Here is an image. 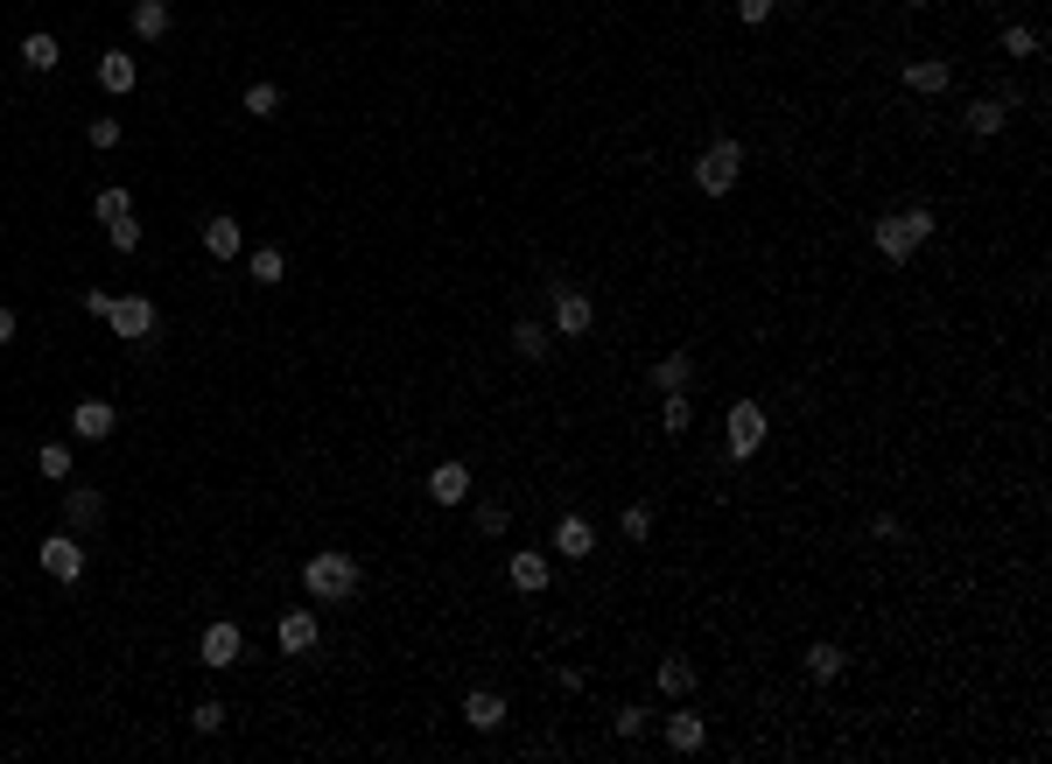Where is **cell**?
I'll list each match as a JSON object with an SVG mask.
<instances>
[{"mask_svg":"<svg viewBox=\"0 0 1052 764\" xmlns=\"http://www.w3.org/2000/svg\"><path fill=\"white\" fill-rule=\"evenodd\" d=\"M358 561L351 554H337V547H323V554H310V561H302V589H310L316 603H344V597H358Z\"/></svg>","mask_w":1052,"mask_h":764,"instance_id":"cell-1","label":"cell"},{"mask_svg":"<svg viewBox=\"0 0 1052 764\" xmlns=\"http://www.w3.org/2000/svg\"><path fill=\"white\" fill-rule=\"evenodd\" d=\"M933 225H941V218H933L926 204H912V211H891V218H877V253L905 266V260H912V253H920V245L933 239Z\"/></svg>","mask_w":1052,"mask_h":764,"instance_id":"cell-2","label":"cell"},{"mask_svg":"<svg viewBox=\"0 0 1052 764\" xmlns=\"http://www.w3.org/2000/svg\"><path fill=\"white\" fill-rule=\"evenodd\" d=\"M737 176H744V148L737 141H709V148H702V162H695V189H702V197H730Z\"/></svg>","mask_w":1052,"mask_h":764,"instance_id":"cell-3","label":"cell"},{"mask_svg":"<svg viewBox=\"0 0 1052 764\" xmlns=\"http://www.w3.org/2000/svg\"><path fill=\"white\" fill-rule=\"evenodd\" d=\"M106 323H112V337H127V343H148L162 316H155V302H148V295H112Z\"/></svg>","mask_w":1052,"mask_h":764,"instance_id":"cell-4","label":"cell"},{"mask_svg":"<svg viewBox=\"0 0 1052 764\" xmlns=\"http://www.w3.org/2000/svg\"><path fill=\"white\" fill-rule=\"evenodd\" d=\"M723 443H730V463H751L764 449V407L758 400H737L730 407V435H723Z\"/></svg>","mask_w":1052,"mask_h":764,"instance_id":"cell-5","label":"cell"},{"mask_svg":"<svg viewBox=\"0 0 1052 764\" xmlns=\"http://www.w3.org/2000/svg\"><path fill=\"white\" fill-rule=\"evenodd\" d=\"M239 653H246L239 624H232V618H210V624H204V639H197V659L210 666V674H225V666H232Z\"/></svg>","mask_w":1052,"mask_h":764,"instance_id":"cell-6","label":"cell"},{"mask_svg":"<svg viewBox=\"0 0 1052 764\" xmlns=\"http://www.w3.org/2000/svg\"><path fill=\"white\" fill-rule=\"evenodd\" d=\"M35 561H43L56 582H78V576H85V547H78V533H50V541L35 547Z\"/></svg>","mask_w":1052,"mask_h":764,"instance_id":"cell-7","label":"cell"},{"mask_svg":"<svg viewBox=\"0 0 1052 764\" xmlns=\"http://www.w3.org/2000/svg\"><path fill=\"white\" fill-rule=\"evenodd\" d=\"M589 323H597V302L583 288H554V337H589Z\"/></svg>","mask_w":1052,"mask_h":764,"instance_id":"cell-8","label":"cell"},{"mask_svg":"<svg viewBox=\"0 0 1052 764\" xmlns=\"http://www.w3.org/2000/svg\"><path fill=\"white\" fill-rule=\"evenodd\" d=\"M554 547H562V561H589V554H597V526H589L583 512H562V520H554Z\"/></svg>","mask_w":1052,"mask_h":764,"instance_id":"cell-9","label":"cell"},{"mask_svg":"<svg viewBox=\"0 0 1052 764\" xmlns=\"http://www.w3.org/2000/svg\"><path fill=\"white\" fill-rule=\"evenodd\" d=\"M506 576H512V589H527V597H541V589L554 582V561H547V554H533V547H520V554H512V561H506Z\"/></svg>","mask_w":1052,"mask_h":764,"instance_id":"cell-10","label":"cell"},{"mask_svg":"<svg viewBox=\"0 0 1052 764\" xmlns=\"http://www.w3.org/2000/svg\"><path fill=\"white\" fill-rule=\"evenodd\" d=\"M316 639H323V624L310 618V610H281V653H316Z\"/></svg>","mask_w":1052,"mask_h":764,"instance_id":"cell-11","label":"cell"},{"mask_svg":"<svg viewBox=\"0 0 1052 764\" xmlns=\"http://www.w3.org/2000/svg\"><path fill=\"white\" fill-rule=\"evenodd\" d=\"M464 722H470V730H506V695L470 687V695H464Z\"/></svg>","mask_w":1052,"mask_h":764,"instance_id":"cell-12","label":"cell"},{"mask_svg":"<svg viewBox=\"0 0 1052 764\" xmlns=\"http://www.w3.org/2000/svg\"><path fill=\"white\" fill-rule=\"evenodd\" d=\"M429 499H435V505H464V499H470V470H464V463H435V470H429Z\"/></svg>","mask_w":1052,"mask_h":764,"instance_id":"cell-13","label":"cell"},{"mask_svg":"<svg viewBox=\"0 0 1052 764\" xmlns=\"http://www.w3.org/2000/svg\"><path fill=\"white\" fill-rule=\"evenodd\" d=\"M660 736L674 743V751H702V743H709V722H702L695 709H674V716L660 722Z\"/></svg>","mask_w":1052,"mask_h":764,"instance_id":"cell-14","label":"cell"},{"mask_svg":"<svg viewBox=\"0 0 1052 764\" xmlns=\"http://www.w3.org/2000/svg\"><path fill=\"white\" fill-rule=\"evenodd\" d=\"M204 253H210V260H239V253H246L239 218H204Z\"/></svg>","mask_w":1052,"mask_h":764,"instance_id":"cell-15","label":"cell"},{"mask_svg":"<svg viewBox=\"0 0 1052 764\" xmlns=\"http://www.w3.org/2000/svg\"><path fill=\"white\" fill-rule=\"evenodd\" d=\"M99 520H106V499H99L91 484H78V491L64 499V526H71V533H91Z\"/></svg>","mask_w":1052,"mask_h":764,"instance_id":"cell-16","label":"cell"},{"mask_svg":"<svg viewBox=\"0 0 1052 764\" xmlns=\"http://www.w3.org/2000/svg\"><path fill=\"white\" fill-rule=\"evenodd\" d=\"M112 422H120V414H112V400H78V414H71V428H78L85 443H106Z\"/></svg>","mask_w":1052,"mask_h":764,"instance_id":"cell-17","label":"cell"},{"mask_svg":"<svg viewBox=\"0 0 1052 764\" xmlns=\"http://www.w3.org/2000/svg\"><path fill=\"white\" fill-rule=\"evenodd\" d=\"M99 85L112 91V99H120V91H133V85H141V64H133L127 50H106V56H99Z\"/></svg>","mask_w":1052,"mask_h":764,"instance_id":"cell-18","label":"cell"},{"mask_svg":"<svg viewBox=\"0 0 1052 764\" xmlns=\"http://www.w3.org/2000/svg\"><path fill=\"white\" fill-rule=\"evenodd\" d=\"M842 674H849V659H842V645H835V639L807 645V680H814V687H828V680H842Z\"/></svg>","mask_w":1052,"mask_h":764,"instance_id":"cell-19","label":"cell"},{"mask_svg":"<svg viewBox=\"0 0 1052 764\" xmlns=\"http://www.w3.org/2000/svg\"><path fill=\"white\" fill-rule=\"evenodd\" d=\"M133 35H141V43H162L169 35V0H133Z\"/></svg>","mask_w":1052,"mask_h":764,"instance_id":"cell-20","label":"cell"},{"mask_svg":"<svg viewBox=\"0 0 1052 764\" xmlns=\"http://www.w3.org/2000/svg\"><path fill=\"white\" fill-rule=\"evenodd\" d=\"M653 680H660V687H666V695H674V701H681V695H695V666H687L681 653H666V659L653 666Z\"/></svg>","mask_w":1052,"mask_h":764,"instance_id":"cell-21","label":"cell"},{"mask_svg":"<svg viewBox=\"0 0 1052 764\" xmlns=\"http://www.w3.org/2000/svg\"><path fill=\"white\" fill-rule=\"evenodd\" d=\"M905 85H912V91H926V99H933V91H947V85H954V70L941 64V56H926V64H905Z\"/></svg>","mask_w":1052,"mask_h":764,"instance_id":"cell-22","label":"cell"},{"mask_svg":"<svg viewBox=\"0 0 1052 764\" xmlns=\"http://www.w3.org/2000/svg\"><path fill=\"white\" fill-rule=\"evenodd\" d=\"M1004 127H1010V106L1004 99H975L968 106V133H983V141H989V133H1004Z\"/></svg>","mask_w":1052,"mask_h":764,"instance_id":"cell-23","label":"cell"},{"mask_svg":"<svg viewBox=\"0 0 1052 764\" xmlns=\"http://www.w3.org/2000/svg\"><path fill=\"white\" fill-rule=\"evenodd\" d=\"M687 379H695L687 351H674V358H660V365H653V386H660V393H687Z\"/></svg>","mask_w":1052,"mask_h":764,"instance_id":"cell-24","label":"cell"},{"mask_svg":"<svg viewBox=\"0 0 1052 764\" xmlns=\"http://www.w3.org/2000/svg\"><path fill=\"white\" fill-rule=\"evenodd\" d=\"M512 351H520V358H547L554 351V330H541V323H512Z\"/></svg>","mask_w":1052,"mask_h":764,"instance_id":"cell-25","label":"cell"},{"mask_svg":"<svg viewBox=\"0 0 1052 764\" xmlns=\"http://www.w3.org/2000/svg\"><path fill=\"white\" fill-rule=\"evenodd\" d=\"M22 64H29V70H56V64H64L56 35H29V43H22Z\"/></svg>","mask_w":1052,"mask_h":764,"instance_id":"cell-26","label":"cell"},{"mask_svg":"<svg viewBox=\"0 0 1052 764\" xmlns=\"http://www.w3.org/2000/svg\"><path fill=\"white\" fill-rule=\"evenodd\" d=\"M91 211H99V225H112V218H133V197H127L120 183H106L99 197H91Z\"/></svg>","mask_w":1052,"mask_h":764,"instance_id":"cell-27","label":"cell"},{"mask_svg":"<svg viewBox=\"0 0 1052 764\" xmlns=\"http://www.w3.org/2000/svg\"><path fill=\"white\" fill-rule=\"evenodd\" d=\"M246 266H253V281H260V288H274V281L289 274V260H281V245H260V253L246 260Z\"/></svg>","mask_w":1052,"mask_h":764,"instance_id":"cell-28","label":"cell"},{"mask_svg":"<svg viewBox=\"0 0 1052 764\" xmlns=\"http://www.w3.org/2000/svg\"><path fill=\"white\" fill-rule=\"evenodd\" d=\"M687 422H695L687 393H666V400H660V428H666V435H687Z\"/></svg>","mask_w":1052,"mask_h":764,"instance_id":"cell-29","label":"cell"},{"mask_svg":"<svg viewBox=\"0 0 1052 764\" xmlns=\"http://www.w3.org/2000/svg\"><path fill=\"white\" fill-rule=\"evenodd\" d=\"M35 470H43L50 484H64V477H71V449L64 443H43V449H35Z\"/></svg>","mask_w":1052,"mask_h":764,"instance_id":"cell-30","label":"cell"},{"mask_svg":"<svg viewBox=\"0 0 1052 764\" xmlns=\"http://www.w3.org/2000/svg\"><path fill=\"white\" fill-rule=\"evenodd\" d=\"M246 112H253V120H274V112H281V85H246Z\"/></svg>","mask_w":1052,"mask_h":764,"instance_id":"cell-31","label":"cell"},{"mask_svg":"<svg viewBox=\"0 0 1052 764\" xmlns=\"http://www.w3.org/2000/svg\"><path fill=\"white\" fill-rule=\"evenodd\" d=\"M189 730H197V736H218V730H225V701H197V716H189Z\"/></svg>","mask_w":1052,"mask_h":764,"instance_id":"cell-32","label":"cell"},{"mask_svg":"<svg viewBox=\"0 0 1052 764\" xmlns=\"http://www.w3.org/2000/svg\"><path fill=\"white\" fill-rule=\"evenodd\" d=\"M106 239H112V253H133V245H141V225H133V218H112Z\"/></svg>","mask_w":1052,"mask_h":764,"instance_id":"cell-33","label":"cell"},{"mask_svg":"<svg viewBox=\"0 0 1052 764\" xmlns=\"http://www.w3.org/2000/svg\"><path fill=\"white\" fill-rule=\"evenodd\" d=\"M625 541H646V533H653V505H625Z\"/></svg>","mask_w":1052,"mask_h":764,"instance_id":"cell-34","label":"cell"},{"mask_svg":"<svg viewBox=\"0 0 1052 764\" xmlns=\"http://www.w3.org/2000/svg\"><path fill=\"white\" fill-rule=\"evenodd\" d=\"M1004 56H1039V29H1004Z\"/></svg>","mask_w":1052,"mask_h":764,"instance_id":"cell-35","label":"cell"},{"mask_svg":"<svg viewBox=\"0 0 1052 764\" xmlns=\"http://www.w3.org/2000/svg\"><path fill=\"white\" fill-rule=\"evenodd\" d=\"M85 133H91V148H120V120H112V112H99Z\"/></svg>","mask_w":1052,"mask_h":764,"instance_id":"cell-36","label":"cell"},{"mask_svg":"<svg viewBox=\"0 0 1052 764\" xmlns=\"http://www.w3.org/2000/svg\"><path fill=\"white\" fill-rule=\"evenodd\" d=\"M618 736H646V709H639V701H625V709H618Z\"/></svg>","mask_w":1052,"mask_h":764,"instance_id":"cell-37","label":"cell"},{"mask_svg":"<svg viewBox=\"0 0 1052 764\" xmlns=\"http://www.w3.org/2000/svg\"><path fill=\"white\" fill-rule=\"evenodd\" d=\"M506 520H512L506 505H477V533H506Z\"/></svg>","mask_w":1052,"mask_h":764,"instance_id":"cell-38","label":"cell"},{"mask_svg":"<svg viewBox=\"0 0 1052 764\" xmlns=\"http://www.w3.org/2000/svg\"><path fill=\"white\" fill-rule=\"evenodd\" d=\"M772 8H779V0H737V22H751V29H758Z\"/></svg>","mask_w":1052,"mask_h":764,"instance_id":"cell-39","label":"cell"},{"mask_svg":"<svg viewBox=\"0 0 1052 764\" xmlns=\"http://www.w3.org/2000/svg\"><path fill=\"white\" fill-rule=\"evenodd\" d=\"M870 533H877V541H898L905 526H898V512H877V520H870Z\"/></svg>","mask_w":1052,"mask_h":764,"instance_id":"cell-40","label":"cell"},{"mask_svg":"<svg viewBox=\"0 0 1052 764\" xmlns=\"http://www.w3.org/2000/svg\"><path fill=\"white\" fill-rule=\"evenodd\" d=\"M14 343V309H0V351Z\"/></svg>","mask_w":1052,"mask_h":764,"instance_id":"cell-41","label":"cell"},{"mask_svg":"<svg viewBox=\"0 0 1052 764\" xmlns=\"http://www.w3.org/2000/svg\"><path fill=\"white\" fill-rule=\"evenodd\" d=\"M905 8H926V0H905Z\"/></svg>","mask_w":1052,"mask_h":764,"instance_id":"cell-42","label":"cell"}]
</instances>
